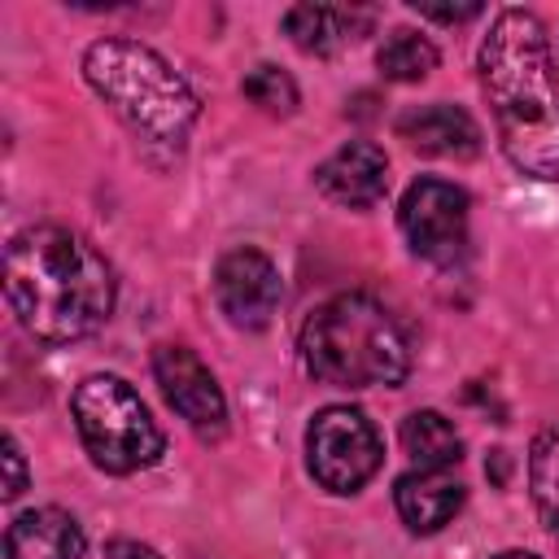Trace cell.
Here are the masks:
<instances>
[{
	"label": "cell",
	"mask_w": 559,
	"mask_h": 559,
	"mask_svg": "<svg viewBox=\"0 0 559 559\" xmlns=\"http://www.w3.org/2000/svg\"><path fill=\"white\" fill-rule=\"evenodd\" d=\"M4 297L35 341L70 345L105 328L118 301V280L105 253L79 231L35 223L4 245Z\"/></svg>",
	"instance_id": "cell-1"
},
{
	"label": "cell",
	"mask_w": 559,
	"mask_h": 559,
	"mask_svg": "<svg viewBox=\"0 0 559 559\" xmlns=\"http://www.w3.org/2000/svg\"><path fill=\"white\" fill-rule=\"evenodd\" d=\"M507 162L528 179H559V83L546 26L533 9H498L476 52Z\"/></svg>",
	"instance_id": "cell-2"
},
{
	"label": "cell",
	"mask_w": 559,
	"mask_h": 559,
	"mask_svg": "<svg viewBox=\"0 0 559 559\" xmlns=\"http://www.w3.org/2000/svg\"><path fill=\"white\" fill-rule=\"evenodd\" d=\"M83 79L144 148L183 153L192 122L201 114V100L157 48L127 35H105L87 44Z\"/></svg>",
	"instance_id": "cell-3"
},
{
	"label": "cell",
	"mask_w": 559,
	"mask_h": 559,
	"mask_svg": "<svg viewBox=\"0 0 559 559\" xmlns=\"http://www.w3.org/2000/svg\"><path fill=\"white\" fill-rule=\"evenodd\" d=\"M301 362L332 389H397L411 376L402 323L371 293H336L301 323Z\"/></svg>",
	"instance_id": "cell-4"
},
{
	"label": "cell",
	"mask_w": 559,
	"mask_h": 559,
	"mask_svg": "<svg viewBox=\"0 0 559 559\" xmlns=\"http://www.w3.org/2000/svg\"><path fill=\"white\" fill-rule=\"evenodd\" d=\"M70 415H74L83 450L109 476L144 472L166 450L157 419L148 415L144 397L122 376H109V371L83 376L70 393Z\"/></svg>",
	"instance_id": "cell-5"
},
{
	"label": "cell",
	"mask_w": 559,
	"mask_h": 559,
	"mask_svg": "<svg viewBox=\"0 0 559 559\" xmlns=\"http://www.w3.org/2000/svg\"><path fill=\"white\" fill-rule=\"evenodd\" d=\"M384 463V441L358 406H323L306 428V467L328 493H358Z\"/></svg>",
	"instance_id": "cell-6"
},
{
	"label": "cell",
	"mask_w": 559,
	"mask_h": 559,
	"mask_svg": "<svg viewBox=\"0 0 559 559\" xmlns=\"http://www.w3.org/2000/svg\"><path fill=\"white\" fill-rule=\"evenodd\" d=\"M467 218H472V197L437 175L415 179L402 192L397 205V227L411 245L415 258L432 266H459L467 253Z\"/></svg>",
	"instance_id": "cell-7"
},
{
	"label": "cell",
	"mask_w": 559,
	"mask_h": 559,
	"mask_svg": "<svg viewBox=\"0 0 559 559\" xmlns=\"http://www.w3.org/2000/svg\"><path fill=\"white\" fill-rule=\"evenodd\" d=\"M153 380H157L166 406L197 437L218 441L227 432V397H223L214 371L188 345H157L153 349Z\"/></svg>",
	"instance_id": "cell-8"
},
{
	"label": "cell",
	"mask_w": 559,
	"mask_h": 559,
	"mask_svg": "<svg viewBox=\"0 0 559 559\" xmlns=\"http://www.w3.org/2000/svg\"><path fill=\"white\" fill-rule=\"evenodd\" d=\"M280 297H284V280H280V266L253 249V245H240V249H227L214 266V301L218 310L227 314L231 328H245V332H258L271 323V314L280 310Z\"/></svg>",
	"instance_id": "cell-9"
},
{
	"label": "cell",
	"mask_w": 559,
	"mask_h": 559,
	"mask_svg": "<svg viewBox=\"0 0 559 559\" xmlns=\"http://www.w3.org/2000/svg\"><path fill=\"white\" fill-rule=\"evenodd\" d=\"M314 188L345 210H371L389 192V157L371 140H349L341 144L328 162L314 170Z\"/></svg>",
	"instance_id": "cell-10"
},
{
	"label": "cell",
	"mask_w": 559,
	"mask_h": 559,
	"mask_svg": "<svg viewBox=\"0 0 559 559\" xmlns=\"http://www.w3.org/2000/svg\"><path fill=\"white\" fill-rule=\"evenodd\" d=\"M393 131L411 148H419L428 157H454V162H463V157H476L480 153V127H476V118L463 105H450V100H432V105L406 109L393 122Z\"/></svg>",
	"instance_id": "cell-11"
},
{
	"label": "cell",
	"mask_w": 559,
	"mask_h": 559,
	"mask_svg": "<svg viewBox=\"0 0 559 559\" xmlns=\"http://www.w3.org/2000/svg\"><path fill=\"white\" fill-rule=\"evenodd\" d=\"M87 533L61 507H31L9 520L4 555L9 559H83Z\"/></svg>",
	"instance_id": "cell-12"
},
{
	"label": "cell",
	"mask_w": 559,
	"mask_h": 559,
	"mask_svg": "<svg viewBox=\"0 0 559 559\" xmlns=\"http://www.w3.org/2000/svg\"><path fill=\"white\" fill-rule=\"evenodd\" d=\"M463 498H467V489L454 476H445V472H419V467H411V472H402L393 480V507H397V515H402V524L411 533H437V528H445L463 511Z\"/></svg>",
	"instance_id": "cell-13"
},
{
	"label": "cell",
	"mask_w": 559,
	"mask_h": 559,
	"mask_svg": "<svg viewBox=\"0 0 559 559\" xmlns=\"http://www.w3.org/2000/svg\"><path fill=\"white\" fill-rule=\"evenodd\" d=\"M367 26H371V13L345 9V4H293L284 13V35L310 57H332L349 48Z\"/></svg>",
	"instance_id": "cell-14"
},
{
	"label": "cell",
	"mask_w": 559,
	"mask_h": 559,
	"mask_svg": "<svg viewBox=\"0 0 559 559\" xmlns=\"http://www.w3.org/2000/svg\"><path fill=\"white\" fill-rule=\"evenodd\" d=\"M402 450L411 454V463L419 472H445L463 459V437L441 411L424 406L402 419Z\"/></svg>",
	"instance_id": "cell-15"
},
{
	"label": "cell",
	"mask_w": 559,
	"mask_h": 559,
	"mask_svg": "<svg viewBox=\"0 0 559 559\" xmlns=\"http://www.w3.org/2000/svg\"><path fill=\"white\" fill-rule=\"evenodd\" d=\"M376 66L389 83H419L437 70V44L428 35L411 31V26H397L376 48Z\"/></svg>",
	"instance_id": "cell-16"
},
{
	"label": "cell",
	"mask_w": 559,
	"mask_h": 559,
	"mask_svg": "<svg viewBox=\"0 0 559 559\" xmlns=\"http://www.w3.org/2000/svg\"><path fill=\"white\" fill-rule=\"evenodd\" d=\"M528 489L546 533L559 542V428H542L528 445Z\"/></svg>",
	"instance_id": "cell-17"
},
{
	"label": "cell",
	"mask_w": 559,
	"mask_h": 559,
	"mask_svg": "<svg viewBox=\"0 0 559 559\" xmlns=\"http://www.w3.org/2000/svg\"><path fill=\"white\" fill-rule=\"evenodd\" d=\"M240 92H245V100H253L262 114H275V118H288V114L297 109V100H301L293 74L280 70V66H271V61L253 66V70L240 79Z\"/></svg>",
	"instance_id": "cell-18"
},
{
	"label": "cell",
	"mask_w": 559,
	"mask_h": 559,
	"mask_svg": "<svg viewBox=\"0 0 559 559\" xmlns=\"http://www.w3.org/2000/svg\"><path fill=\"white\" fill-rule=\"evenodd\" d=\"M26 489V459H22V445L13 432H4V498H22Z\"/></svg>",
	"instance_id": "cell-19"
},
{
	"label": "cell",
	"mask_w": 559,
	"mask_h": 559,
	"mask_svg": "<svg viewBox=\"0 0 559 559\" xmlns=\"http://www.w3.org/2000/svg\"><path fill=\"white\" fill-rule=\"evenodd\" d=\"M415 13L419 17H432V22H472V17H480V4H415Z\"/></svg>",
	"instance_id": "cell-20"
},
{
	"label": "cell",
	"mask_w": 559,
	"mask_h": 559,
	"mask_svg": "<svg viewBox=\"0 0 559 559\" xmlns=\"http://www.w3.org/2000/svg\"><path fill=\"white\" fill-rule=\"evenodd\" d=\"M105 555H109V559H162L153 546H144V542H135V537H109V542H105Z\"/></svg>",
	"instance_id": "cell-21"
},
{
	"label": "cell",
	"mask_w": 559,
	"mask_h": 559,
	"mask_svg": "<svg viewBox=\"0 0 559 559\" xmlns=\"http://www.w3.org/2000/svg\"><path fill=\"white\" fill-rule=\"evenodd\" d=\"M493 559H537V555H528V550H502V555H493Z\"/></svg>",
	"instance_id": "cell-22"
}]
</instances>
